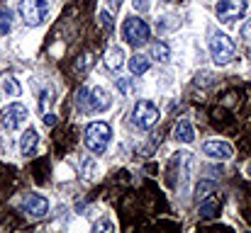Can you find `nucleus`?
Wrapping results in <instances>:
<instances>
[{
	"mask_svg": "<svg viewBox=\"0 0 251 233\" xmlns=\"http://www.w3.org/2000/svg\"><path fill=\"white\" fill-rule=\"evenodd\" d=\"M210 56H212V61H215L217 66H227V64L234 61L237 46H234V42H232L227 34L215 32V34L210 37Z\"/></svg>",
	"mask_w": 251,
	"mask_h": 233,
	"instance_id": "1",
	"label": "nucleus"
},
{
	"mask_svg": "<svg viewBox=\"0 0 251 233\" xmlns=\"http://www.w3.org/2000/svg\"><path fill=\"white\" fill-rule=\"evenodd\" d=\"M110 139H112V129L105 122L88 124V129H85V146L93 153H105L107 146H110Z\"/></svg>",
	"mask_w": 251,
	"mask_h": 233,
	"instance_id": "2",
	"label": "nucleus"
},
{
	"mask_svg": "<svg viewBox=\"0 0 251 233\" xmlns=\"http://www.w3.org/2000/svg\"><path fill=\"white\" fill-rule=\"evenodd\" d=\"M17 12H20V17L27 27H37V24L44 22V17L49 12V2L47 0H20Z\"/></svg>",
	"mask_w": 251,
	"mask_h": 233,
	"instance_id": "3",
	"label": "nucleus"
},
{
	"mask_svg": "<svg viewBox=\"0 0 251 233\" xmlns=\"http://www.w3.org/2000/svg\"><path fill=\"white\" fill-rule=\"evenodd\" d=\"M149 34H151L149 24H147L144 20H139V17H129V20L122 24V37H125V42L132 44V46H142V44H147Z\"/></svg>",
	"mask_w": 251,
	"mask_h": 233,
	"instance_id": "4",
	"label": "nucleus"
},
{
	"mask_svg": "<svg viewBox=\"0 0 251 233\" xmlns=\"http://www.w3.org/2000/svg\"><path fill=\"white\" fill-rule=\"evenodd\" d=\"M156 122H159V109H156V105L149 102V100H139V102L134 105V109H132V124H134L137 129H151Z\"/></svg>",
	"mask_w": 251,
	"mask_h": 233,
	"instance_id": "5",
	"label": "nucleus"
},
{
	"mask_svg": "<svg viewBox=\"0 0 251 233\" xmlns=\"http://www.w3.org/2000/svg\"><path fill=\"white\" fill-rule=\"evenodd\" d=\"M247 0H217V17L225 24H232L247 15Z\"/></svg>",
	"mask_w": 251,
	"mask_h": 233,
	"instance_id": "6",
	"label": "nucleus"
},
{
	"mask_svg": "<svg viewBox=\"0 0 251 233\" xmlns=\"http://www.w3.org/2000/svg\"><path fill=\"white\" fill-rule=\"evenodd\" d=\"M27 117H29L27 107L20 105V102H12V105H7V107L2 109V114H0V124H2L7 131H15V129H20V127L27 122Z\"/></svg>",
	"mask_w": 251,
	"mask_h": 233,
	"instance_id": "7",
	"label": "nucleus"
},
{
	"mask_svg": "<svg viewBox=\"0 0 251 233\" xmlns=\"http://www.w3.org/2000/svg\"><path fill=\"white\" fill-rule=\"evenodd\" d=\"M22 212L32 219H44L49 214V199L42 194H27L22 199Z\"/></svg>",
	"mask_w": 251,
	"mask_h": 233,
	"instance_id": "8",
	"label": "nucleus"
},
{
	"mask_svg": "<svg viewBox=\"0 0 251 233\" xmlns=\"http://www.w3.org/2000/svg\"><path fill=\"white\" fill-rule=\"evenodd\" d=\"M202 151H205V155H210L212 160H229L232 153H234V148L227 141H207L202 146Z\"/></svg>",
	"mask_w": 251,
	"mask_h": 233,
	"instance_id": "9",
	"label": "nucleus"
},
{
	"mask_svg": "<svg viewBox=\"0 0 251 233\" xmlns=\"http://www.w3.org/2000/svg\"><path fill=\"white\" fill-rule=\"evenodd\" d=\"M110 105H112V97H110V92L105 87L90 90V107H93V112H105V109H110Z\"/></svg>",
	"mask_w": 251,
	"mask_h": 233,
	"instance_id": "10",
	"label": "nucleus"
},
{
	"mask_svg": "<svg viewBox=\"0 0 251 233\" xmlns=\"http://www.w3.org/2000/svg\"><path fill=\"white\" fill-rule=\"evenodd\" d=\"M37 144H39V134L34 129H27L20 139V153L22 155H32L37 151Z\"/></svg>",
	"mask_w": 251,
	"mask_h": 233,
	"instance_id": "11",
	"label": "nucleus"
},
{
	"mask_svg": "<svg viewBox=\"0 0 251 233\" xmlns=\"http://www.w3.org/2000/svg\"><path fill=\"white\" fill-rule=\"evenodd\" d=\"M220 207H222V204H220V199L210 194V197L200 199V209H198V212H200V216H202V219H215V216L220 214Z\"/></svg>",
	"mask_w": 251,
	"mask_h": 233,
	"instance_id": "12",
	"label": "nucleus"
},
{
	"mask_svg": "<svg viewBox=\"0 0 251 233\" xmlns=\"http://www.w3.org/2000/svg\"><path fill=\"white\" fill-rule=\"evenodd\" d=\"M122 64H125V51H122V46H110L107 54H105V66H107L110 71H120Z\"/></svg>",
	"mask_w": 251,
	"mask_h": 233,
	"instance_id": "13",
	"label": "nucleus"
},
{
	"mask_svg": "<svg viewBox=\"0 0 251 233\" xmlns=\"http://www.w3.org/2000/svg\"><path fill=\"white\" fill-rule=\"evenodd\" d=\"M149 66H151V56L134 54V56L129 59V71H132L134 76H142V73H147V71H149Z\"/></svg>",
	"mask_w": 251,
	"mask_h": 233,
	"instance_id": "14",
	"label": "nucleus"
},
{
	"mask_svg": "<svg viewBox=\"0 0 251 233\" xmlns=\"http://www.w3.org/2000/svg\"><path fill=\"white\" fill-rule=\"evenodd\" d=\"M173 136L178 139V141H183V144H190L193 139H195V129H193V124L190 122H178L176 124V129H173Z\"/></svg>",
	"mask_w": 251,
	"mask_h": 233,
	"instance_id": "15",
	"label": "nucleus"
},
{
	"mask_svg": "<svg viewBox=\"0 0 251 233\" xmlns=\"http://www.w3.org/2000/svg\"><path fill=\"white\" fill-rule=\"evenodd\" d=\"M149 56L154 61H159V64H166L168 59H171V49H168V44H164V42H156V44H151Z\"/></svg>",
	"mask_w": 251,
	"mask_h": 233,
	"instance_id": "16",
	"label": "nucleus"
},
{
	"mask_svg": "<svg viewBox=\"0 0 251 233\" xmlns=\"http://www.w3.org/2000/svg\"><path fill=\"white\" fill-rule=\"evenodd\" d=\"M215 190H217V182H212V180H202V182H198V187H195V197H198V202L205 199V197H210V194H215Z\"/></svg>",
	"mask_w": 251,
	"mask_h": 233,
	"instance_id": "17",
	"label": "nucleus"
},
{
	"mask_svg": "<svg viewBox=\"0 0 251 233\" xmlns=\"http://www.w3.org/2000/svg\"><path fill=\"white\" fill-rule=\"evenodd\" d=\"M76 107H78L83 114L93 112V107H90V90H88V87H81V90L76 92Z\"/></svg>",
	"mask_w": 251,
	"mask_h": 233,
	"instance_id": "18",
	"label": "nucleus"
},
{
	"mask_svg": "<svg viewBox=\"0 0 251 233\" xmlns=\"http://www.w3.org/2000/svg\"><path fill=\"white\" fill-rule=\"evenodd\" d=\"M2 90H5V95H12V97H17L20 95V85H17V80L15 78H2Z\"/></svg>",
	"mask_w": 251,
	"mask_h": 233,
	"instance_id": "19",
	"label": "nucleus"
},
{
	"mask_svg": "<svg viewBox=\"0 0 251 233\" xmlns=\"http://www.w3.org/2000/svg\"><path fill=\"white\" fill-rule=\"evenodd\" d=\"M10 27H12V15H10V10H0V34H7L10 32Z\"/></svg>",
	"mask_w": 251,
	"mask_h": 233,
	"instance_id": "20",
	"label": "nucleus"
},
{
	"mask_svg": "<svg viewBox=\"0 0 251 233\" xmlns=\"http://www.w3.org/2000/svg\"><path fill=\"white\" fill-rule=\"evenodd\" d=\"M93 66V54H83V56H78V61H76V71L81 73V71H88Z\"/></svg>",
	"mask_w": 251,
	"mask_h": 233,
	"instance_id": "21",
	"label": "nucleus"
},
{
	"mask_svg": "<svg viewBox=\"0 0 251 233\" xmlns=\"http://www.w3.org/2000/svg\"><path fill=\"white\" fill-rule=\"evenodd\" d=\"M98 20H100V24L105 27V32H112V17H110V12H105V10H100V15H98Z\"/></svg>",
	"mask_w": 251,
	"mask_h": 233,
	"instance_id": "22",
	"label": "nucleus"
},
{
	"mask_svg": "<svg viewBox=\"0 0 251 233\" xmlns=\"http://www.w3.org/2000/svg\"><path fill=\"white\" fill-rule=\"evenodd\" d=\"M132 7L137 10V12H149V7H151V0H132Z\"/></svg>",
	"mask_w": 251,
	"mask_h": 233,
	"instance_id": "23",
	"label": "nucleus"
},
{
	"mask_svg": "<svg viewBox=\"0 0 251 233\" xmlns=\"http://www.w3.org/2000/svg\"><path fill=\"white\" fill-rule=\"evenodd\" d=\"M171 20H173V17H159V22H156L159 32H168V29L176 27V22H171Z\"/></svg>",
	"mask_w": 251,
	"mask_h": 233,
	"instance_id": "24",
	"label": "nucleus"
},
{
	"mask_svg": "<svg viewBox=\"0 0 251 233\" xmlns=\"http://www.w3.org/2000/svg\"><path fill=\"white\" fill-rule=\"evenodd\" d=\"M117 90H120L122 95H127V92L132 90V85H129V80H127V78H117Z\"/></svg>",
	"mask_w": 251,
	"mask_h": 233,
	"instance_id": "25",
	"label": "nucleus"
},
{
	"mask_svg": "<svg viewBox=\"0 0 251 233\" xmlns=\"http://www.w3.org/2000/svg\"><path fill=\"white\" fill-rule=\"evenodd\" d=\"M112 229H115V226H112L110 221H98V224L93 226V231H98V233H100V231H107V233H110Z\"/></svg>",
	"mask_w": 251,
	"mask_h": 233,
	"instance_id": "26",
	"label": "nucleus"
},
{
	"mask_svg": "<svg viewBox=\"0 0 251 233\" xmlns=\"http://www.w3.org/2000/svg\"><path fill=\"white\" fill-rule=\"evenodd\" d=\"M49 102H51V100H49V90H44V92L39 95V109L44 112V109L49 107Z\"/></svg>",
	"mask_w": 251,
	"mask_h": 233,
	"instance_id": "27",
	"label": "nucleus"
},
{
	"mask_svg": "<svg viewBox=\"0 0 251 233\" xmlns=\"http://www.w3.org/2000/svg\"><path fill=\"white\" fill-rule=\"evenodd\" d=\"M242 39L251 42V20L247 22V24H242Z\"/></svg>",
	"mask_w": 251,
	"mask_h": 233,
	"instance_id": "28",
	"label": "nucleus"
},
{
	"mask_svg": "<svg viewBox=\"0 0 251 233\" xmlns=\"http://www.w3.org/2000/svg\"><path fill=\"white\" fill-rule=\"evenodd\" d=\"M42 119H44V124H47V127H51V124L56 122V119H54V114H44Z\"/></svg>",
	"mask_w": 251,
	"mask_h": 233,
	"instance_id": "29",
	"label": "nucleus"
},
{
	"mask_svg": "<svg viewBox=\"0 0 251 233\" xmlns=\"http://www.w3.org/2000/svg\"><path fill=\"white\" fill-rule=\"evenodd\" d=\"M110 2V10H117L120 7V0H107Z\"/></svg>",
	"mask_w": 251,
	"mask_h": 233,
	"instance_id": "30",
	"label": "nucleus"
}]
</instances>
